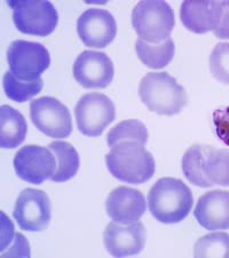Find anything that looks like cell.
<instances>
[{"label": "cell", "instance_id": "9c48e42d", "mask_svg": "<svg viewBox=\"0 0 229 258\" xmlns=\"http://www.w3.org/2000/svg\"><path fill=\"white\" fill-rule=\"evenodd\" d=\"M14 169L19 178L33 185L51 179L56 171L57 162L48 147L37 145L24 146L15 154Z\"/></svg>", "mask_w": 229, "mask_h": 258}, {"label": "cell", "instance_id": "ffe728a7", "mask_svg": "<svg viewBox=\"0 0 229 258\" xmlns=\"http://www.w3.org/2000/svg\"><path fill=\"white\" fill-rule=\"evenodd\" d=\"M206 151L207 146L194 145L187 149L181 161L182 172L185 177L191 184L202 188H209L212 186L205 176Z\"/></svg>", "mask_w": 229, "mask_h": 258}, {"label": "cell", "instance_id": "9a60e30c", "mask_svg": "<svg viewBox=\"0 0 229 258\" xmlns=\"http://www.w3.org/2000/svg\"><path fill=\"white\" fill-rule=\"evenodd\" d=\"M194 216L207 231H226L229 228V192L211 190L198 199Z\"/></svg>", "mask_w": 229, "mask_h": 258}, {"label": "cell", "instance_id": "30bf717a", "mask_svg": "<svg viewBox=\"0 0 229 258\" xmlns=\"http://www.w3.org/2000/svg\"><path fill=\"white\" fill-rule=\"evenodd\" d=\"M13 217L23 231L41 232L46 230L52 217L48 195L35 188L22 190L16 200Z\"/></svg>", "mask_w": 229, "mask_h": 258}, {"label": "cell", "instance_id": "f1b7e54d", "mask_svg": "<svg viewBox=\"0 0 229 258\" xmlns=\"http://www.w3.org/2000/svg\"><path fill=\"white\" fill-rule=\"evenodd\" d=\"M224 6V5H223ZM214 36L219 39H229V8L224 6L222 18L214 29Z\"/></svg>", "mask_w": 229, "mask_h": 258}, {"label": "cell", "instance_id": "7402d4cb", "mask_svg": "<svg viewBox=\"0 0 229 258\" xmlns=\"http://www.w3.org/2000/svg\"><path fill=\"white\" fill-rule=\"evenodd\" d=\"M148 141V130L141 120H123L115 125L107 135V144L115 147L122 143H137L144 146Z\"/></svg>", "mask_w": 229, "mask_h": 258}, {"label": "cell", "instance_id": "ba28073f", "mask_svg": "<svg viewBox=\"0 0 229 258\" xmlns=\"http://www.w3.org/2000/svg\"><path fill=\"white\" fill-rule=\"evenodd\" d=\"M30 118L37 130L54 139L68 138L72 132L70 111L55 98L43 97L32 100Z\"/></svg>", "mask_w": 229, "mask_h": 258}, {"label": "cell", "instance_id": "5bb4252c", "mask_svg": "<svg viewBox=\"0 0 229 258\" xmlns=\"http://www.w3.org/2000/svg\"><path fill=\"white\" fill-rule=\"evenodd\" d=\"M106 209L112 222L131 225L142 217L147 210V202L140 190L122 186L108 195Z\"/></svg>", "mask_w": 229, "mask_h": 258}, {"label": "cell", "instance_id": "d4e9b609", "mask_svg": "<svg viewBox=\"0 0 229 258\" xmlns=\"http://www.w3.org/2000/svg\"><path fill=\"white\" fill-rule=\"evenodd\" d=\"M210 72L216 81L229 85V43H219L212 51L210 59Z\"/></svg>", "mask_w": 229, "mask_h": 258}, {"label": "cell", "instance_id": "484cf974", "mask_svg": "<svg viewBox=\"0 0 229 258\" xmlns=\"http://www.w3.org/2000/svg\"><path fill=\"white\" fill-rule=\"evenodd\" d=\"M212 119L216 137L229 147V106L215 109Z\"/></svg>", "mask_w": 229, "mask_h": 258}, {"label": "cell", "instance_id": "6da1fadb", "mask_svg": "<svg viewBox=\"0 0 229 258\" xmlns=\"http://www.w3.org/2000/svg\"><path fill=\"white\" fill-rule=\"evenodd\" d=\"M194 197L180 179L162 178L149 190L148 208L152 217L162 224H178L193 209Z\"/></svg>", "mask_w": 229, "mask_h": 258}, {"label": "cell", "instance_id": "5b68a950", "mask_svg": "<svg viewBox=\"0 0 229 258\" xmlns=\"http://www.w3.org/2000/svg\"><path fill=\"white\" fill-rule=\"evenodd\" d=\"M7 61L11 73L24 82L40 78L51 64V56L43 44L15 40L7 49Z\"/></svg>", "mask_w": 229, "mask_h": 258}, {"label": "cell", "instance_id": "52a82bcc", "mask_svg": "<svg viewBox=\"0 0 229 258\" xmlns=\"http://www.w3.org/2000/svg\"><path fill=\"white\" fill-rule=\"evenodd\" d=\"M78 130L87 137H99L116 117V108L110 98L102 93H87L74 108Z\"/></svg>", "mask_w": 229, "mask_h": 258}, {"label": "cell", "instance_id": "d6986e66", "mask_svg": "<svg viewBox=\"0 0 229 258\" xmlns=\"http://www.w3.org/2000/svg\"><path fill=\"white\" fill-rule=\"evenodd\" d=\"M135 52L143 64L151 69H162L173 60L174 54H176V45L172 38L155 45L137 39L135 43Z\"/></svg>", "mask_w": 229, "mask_h": 258}, {"label": "cell", "instance_id": "2e32d148", "mask_svg": "<svg viewBox=\"0 0 229 258\" xmlns=\"http://www.w3.org/2000/svg\"><path fill=\"white\" fill-rule=\"evenodd\" d=\"M223 3L219 2H183L180 19L187 30L195 33L214 31L223 14Z\"/></svg>", "mask_w": 229, "mask_h": 258}, {"label": "cell", "instance_id": "8fae6325", "mask_svg": "<svg viewBox=\"0 0 229 258\" xmlns=\"http://www.w3.org/2000/svg\"><path fill=\"white\" fill-rule=\"evenodd\" d=\"M72 74L78 84L86 89H105L114 80V63L103 52L84 51L76 59Z\"/></svg>", "mask_w": 229, "mask_h": 258}, {"label": "cell", "instance_id": "e0dca14e", "mask_svg": "<svg viewBox=\"0 0 229 258\" xmlns=\"http://www.w3.org/2000/svg\"><path fill=\"white\" fill-rule=\"evenodd\" d=\"M28 124L24 116L14 108L4 105L0 108V147L14 149L26 140Z\"/></svg>", "mask_w": 229, "mask_h": 258}, {"label": "cell", "instance_id": "cb8c5ba5", "mask_svg": "<svg viewBox=\"0 0 229 258\" xmlns=\"http://www.w3.org/2000/svg\"><path fill=\"white\" fill-rule=\"evenodd\" d=\"M194 256L229 258V234L224 232H213L199 238L194 245Z\"/></svg>", "mask_w": 229, "mask_h": 258}, {"label": "cell", "instance_id": "4fadbf2b", "mask_svg": "<svg viewBox=\"0 0 229 258\" xmlns=\"http://www.w3.org/2000/svg\"><path fill=\"white\" fill-rule=\"evenodd\" d=\"M103 242L111 256H134L143 250L145 228L141 222H135L126 226L112 222L108 224L103 232Z\"/></svg>", "mask_w": 229, "mask_h": 258}, {"label": "cell", "instance_id": "7c38bea8", "mask_svg": "<svg viewBox=\"0 0 229 258\" xmlns=\"http://www.w3.org/2000/svg\"><path fill=\"white\" fill-rule=\"evenodd\" d=\"M77 32L87 47L105 48L117 35V23L110 12L91 8L78 18Z\"/></svg>", "mask_w": 229, "mask_h": 258}, {"label": "cell", "instance_id": "7a4b0ae2", "mask_svg": "<svg viewBox=\"0 0 229 258\" xmlns=\"http://www.w3.org/2000/svg\"><path fill=\"white\" fill-rule=\"evenodd\" d=\"M106 163L112 177L132 185L150 180L156 170L151 154L137 143L116 145L106 155Z\"/></svg>", "mask_w": 229, "mask_h": 258}, {"label": "cell", "instance_id": "f546056e", "mask_svg": "<svg viewBox=\"0 0 229 258\" xmlns=\"http://www.w3.org/2000/svg\"><path fill=\"white\" fill-rule=\"evenodd\" d=\"M223 5L226 6L227 8H229V2H223Z\"/></svg>", "mask_w": 229, "mask_h": 258}, {"label": "cell", "instance_id": "4316f807", "mask_svg": "<svg viewBox=\"0 0 229 258\" xmlns=\"http://www.w3.org/2000/svg\"><path fill=\"white\" fill-rule=\"evenodd\" d=\"M30 245L27 239L21 234V233H16L14 238V245L8 249V251L2 252V257H8V256H23V257H30Z\"/></svg>", "mask_w": 229, "mask_h": 258}, {"label": "cell", "instance_id": "277c9868", "mask_svg": "<svg viewBox=\"0 0 229 258\" xmlns=\"http://www.w3.org/2000/svg\"><path fill=\"white\" fill-rule=\"evenodd\" d=\"M132 26L139 39L161 44L170 38L176 26V15L165 2H140L132 12Z\"/></svg>", "mask_w": 229, "mask_h": 258}, {"label": "cell", "instance_id": "ac0fdd59", "mask_svg": "<svg viewBox=\"0 0 229 258\" xmlns=\"http://www.w3.org/2000/svg\"><path fill=\"white\" fill-rule=\"evenodd\" d=\"M48 148L53 152L57 162L56 171L51 178L52 181L63 182L68 181L76 176L78 172L81 160L72 145L66 141H53L48 145Z\"/></svg>", "mask_w": 229, "mask_h": 258}, {"label": "cell", "instance_id": "44dd1931", "mask_svg": "<svg viewBox=\"0 0 229 258\" xmlns=\"http://www.w3.org/2000/svg\"><path fill=\"white\" fill-rule=\"evenodd\" d=\"M205 176L212 186H229V149L207 146Z\"/></svg>", "mask_w": 229, "mask_h": 258}, {"label": "cell", "instance_id": "3957f363", "mask_svg": "<svg viewBox=\"0 0 229 258\" xmlns=\"http://www.w3.org/2000/svg\"><path fill=\"white\" fill-rule=\"evenodd\" d=\"M139 97L149 110L158 115H177L188 103L186 90L168 73L145 75L140 82Z\"/></svg>", "mask_w": 229, "mask_h": 258}, {"label": "cell", "instance_id": "603a6c76", "mask_svg": "<svg viewBox=\"0 0 229 258\" xmlns=\"http://www.w3.org/2000/svg\"><path fill=\"white\" fill-rule=\"evenodd\" d=\"M3 86L7 98L15 102L22 103L40 93V91L43 90L44 82L41 78L32 82H24L15 77L11 72H7L4 75Z\"/></svg>", "mask_w": 229, "mask_h": 258}, {"label": "cell", "instance_id": "8992f818", "mask_svg": "<svg viewBox=\"0 0 229 258\" xmlns=\"http://www.w3.org/2000/svg\"><path fill=\"white\" fill-rule=\"evenodd\" d=\"M13 10V21L22 33L45 37L51 35L59 23V14L49 2H8Z\"/></svg>", "mask_w": 229, "mask_h": 258}, {"label": "cell", "instance_id": "83f0119b", "mask_svg": "<svg viewBox=\"0 0 229 258\" xmlns=\"http://www.w3.org/2000/svg\"><path fill=\"white\" fill-rule=\"evenodd\" d=\"M2 249H0V253L6 250V247L13 241L14 236V226L11 219H8L4 212H2Z\"/></svg>", "mask_w": 229, "mask_h": 258}]
</instances>
